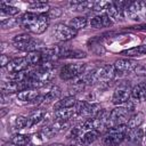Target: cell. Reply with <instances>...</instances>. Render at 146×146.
Here are the masks:
<instances>
[{"label":"cell","mask_w":146,"mask_h":146,"mask_svg":"<svg viewBox=\"0 0 146 146\" xmlns=\"http://www.w3.org/2000/svg\"><path fill=\"white\" fill-rule=\"evenodd\" d=\"M27 66H30L26 57H15L13 59H10L9 64L7 65V71L8 73H18L22 71H25L27 68Z\"/></svg>","instance_id":"cell-11"},{"label":"cell","mask_w":146,"mask_h":146,"mask_svg":"<svg viewBox=\"0 0 146 146\" xmlns=\"http://www.w3.org/2000/svg\"><path fill=\"white\" fill-rule=\"evenodd\" d=\"M121 55H124L128 57H137V56L146 55V43L139 44L137 47H133V48H130L127 50H123V51H121Z\"/></svg>","instance_id":"cell-22"},{"label":"cell","mask_w":146,"mask_h":146,"mask_svg":"<svg viewBox=\"0 0 146 146\" xmlns=\"http://www.w3.org/2000/svg\"><path fill=\"white\" fill-rule=\"evenodd\" d=\"M131 98L138 102H145L146 100V84L139 83L131 89Z\"/></svg>","instance_id":"cell-20"},{"label":"cell","mask_w":146,"mask_h":146,"mask_svg":"<svg viewBox=\"0 0 146 146\" xmlns=\"http://www.w3.org/2000/svg\"><path fill=\"white\" fill-rule=\"evenodd\" d=\"M87 24H88V21L84 16H78V17H74L73 19L70 21V26L72 29H74L75 31L84 29L87 26Z\"/></svg>","instance_id":"cell-28"},{"label":"cell","mask_w":146,"mask_h":146,"mask_svg":"<svg viewBox=\"0 0 146 146\" xmlns=\"http://www.w3.org/2000/svg\"><path fill=\"white\" fill-rule=\"evenodd\" d=\"M29 64L33 65V66H40L42 64V56H41V51L40 50H35L32 52H27V55L25 56Z\"/></svg>","instance_id":"cell-26"},{"label":"cell","mask_w":146,"mask_h":146,"mask_svg":"<svg viewBox=\"0 0 146 146\" xmlns=\"http://www.w3.org/2000/svg\"><path fill=\"white\" fill-rule=\"evenodd\" d=\"M108 5H110L108 1H98V2H95L92 10L96 11V13H99V15H100L103 11H106L107 10ZM103 14H105V13H103Z\"/></svg>","instance_id":"cell-29"},{"label":"cell","mask_w":146,"mask_h":146,"mask_svg":"<svg viewBox=\"0 0 146 146\" xmlns=\"http://www.w3.org/2000/svg\"><path fill=\"white\" fill-rule=\"evenodd\" d=\"M55 36L59 40V41H68L73 38L76 36L78 31H75L74 29H72L70 25H65V24H57L55 26L54 30Z\"/></svg>","instance_id":"cell-9"},{"label":"cell","mask_w":146,"mask_h":146,"mask_svg":"<svg viewBox=\"0 0 146 146\" xmlns=\"http://www.w3.org/2000/svg\"><path fill=\"white\" fill-rule=\"evenodd\" d=\"M10 143L14 144L15 146H26L31 143V137L27 135H22V133H15L11 139Z\"/></svg>","instance_id":"cell-25"},{"label":"cell","mask_w":146,"mask_h":146,"mask_svg":"<svg viewBox=\"0 0 146 146\" xmlns=\"http://www.w3.org/2000/svg\"><path fill=\"white\" fill-rule=\"evenodd\" d=\"M44 116H46V111H43V110H35V111H33L30 114V116L27 117V125H26V128H32V127L39 124L40 122L43 121Z\"/></svg>","instance_id":"cell-19"},{"label":"cell","mask_w":146,"mask_h":146,"mask_svg":"<svg viewBox=\"0 0 146 146\" xmlns=\"http://www.w3.org/2000/svg\"><path fill=\"white\" fill-rule=\"evenodd\" d=\"M144 119H145V115L144 113L141 112H137L135 113L133 115H131L127 122V125L129 129H137L141 125V123L144 122Z\"/></svg>","instance_id":"cell-21"},{"label":"cell","mask_w":146,"mask_h":146,"mask_svg":"<svg viewBox=\"0 0 146 146\" xmlns=\"http://www.w3.org/2000/svg\"><path fill=\"white\" fill-rule=\"evenodd\" d=\"M9 128L14 131H19L24 128H26L27 125V117L23 116V115H13L9 119Z\"/></svg>","instance_id":"cell-16"},{"label":"cell","mask_w":146,"mask_h":146,"mask_svg":"<svg viewBox=\"0 0 146 146\" xmlns=\"http://www.w3.org/2000/svg\"><path fill=\"white\" fill-rule=\"evenodd\" d=\"M86 56L84 51L78 49H65L59 51V58H84Z\"/></svg>","instance_id":"cell-24"},{"label":"cell","mask_w":146,"mask_h":146,"mask_svg":"<svg viewBox=\"0 0 146 146\" xmlns=\"http://www.w3.org/2000/svg\"><path fill=\"white\" fill-rule=\"evenodd\" d=\"M125 138L135 144H139L144 140V131L140 129V127L137 129H129V132Z\"/></svg>","instance_id":"cell-23"},{"label":"cell","mask_w":146,"mask_h":146,"mask_svg":"<svg viewBox=\"0 0 146 146\" xmlns=\"http://www.w3.org/2000/svg\"><path fill=\"white\" fill-rule=\"evenodd\" d=\"M89 24L94 29H102V27H108V26H111L113 24V21L105 13V14H100V15H97V16L92 17L90 19V23Z\"/></svg>","instance_id":"cell-13"},{"label":"cell","mask_w":146,"mask_h":146,"mask_svg":"<svg viewBox=\"0 0 146 146\" xmlns=\"http://www.w3.org/2000/svg\"><path fill=\"white\" fill-rule=\"evenodd\" d=\"M100 136V132L97 131V130H88L86 132H83L81 136H80V143L82 146H88V145H91L94 144Z\"/></svg>","instance_id":"cell-17"},{"label":"cell","mask_w":146,"mask_h":146,"mask_svg":"<svg viewBox=\"0 0 146 146\" xmlns=\"http://www.w3.org/2000/svg\"><path fill=\"white\" fill-rule=\"evenodd\" d=\"M49 146H65V145H63L60 143H55V144H50Z\"/></svg>","instance_id":"cell-32"},{"label":"cell","mask_w":146,"mask_h":146,"mask_svg":"<svg viewBox=\"0 0 146 146\" xmlns=\"http://www.w3.org/2000/svg\"><path fill=\"white\" fill-rule=\"evenodd\" d=\"M128 132H129V128L127 124L108 128L103 137V143L106 146H117L125 139Z\"/></svg>","instance_id":"cell-3"},{"label":"cell","mask_w":146,"mask_h":146,"mask_svg":"<svg viewBox=\"0 0 146 146\" xmlns=\"http://www.w3.org/2000/svg\"><path fill=\"white\" fill-rule=\"evenodd\" d=\"M30 8L33 9L36 14H47L50 10L49 6L46 2H43V1H33V2H30Z\"/></svg>","instance_id":"cell-27"},{"label":"cell","mask_w":146,"mask_h":146,"mask_svg":"<svg viewBox=\"0 0 146 146\" xmlns=\"http://www.w3.org/2000/svg\"><path fill=\"white\" fill-rule=\"evenodd\" d=\"M48 24H49V17L47 14H36V13L27 11L19 19V25L22 26V29L35 34L43 33L47 30Z\"/></svg>","instance_id":"cell-1"},{"label":"cell","mask_w":146,"mask_h":146,"mask_svg":"<svg viewBox=\"0 0 146 146\" xmlns=\"http://www.w3.org/2000/svg\"><path fill=\"white\" fill-rule=\"evenodd\" d=\"M13 42H14L15 48H17L21 51H27V52L39 50V47L42 46V43L40 41L33 39L27 33H22V34L15 35Z\"/></svg>","instance_id":"cell-4"},{"label":"cell","mask_w":146,"mask_h":146,"mask_svg":"<svg viewBox=\"0 0 146 146\" xmlns=\"http://www.w3.org/2000/svg\"><path fill=\"white\" fill-rule=\"evenodd\" d=\"M78 100L75 98V96H66L59 100H57L54 104V111H58L62 108H68V107H74L76 105Z\"/></svg>","instance_id":"cell-18"},{"label":"cell","mask_w":146,"mask_h":146,"mask_svg":"<svg viewBox=\"0 0 146 146\" xmlns=\"http://www.w3.org/2000/svg\"><path fill=\"white\" fill-rule=\"evenodd\" d=\"M16 97H17V99H19L21 102H24V103H36L38 98L40 97V91H39V89L29 88V89H25V90L18 92Z\"/></svg>","instance_id":"cell-12"},{"label":"cell","mask_w":146,"mask_h":146,"mask_svg":"<svg viewBox=\"0 0 146 146\" xmlns=\"http://www.w3.org/2000/svg\"><path fill=\"white\" fill-rule=\"evenodd\" d=\"M5 146H15V145H14V144H11V143H10V144H6V145H5Z\"/></svg>","instance_id":"cell-34"},{"label":"cell","mask_w":146,"mask_h":146,"mask_svg":"<svg viewBox=\"0 0 146 146\" xmlns=\"http://www.w3.org/2000/svg\"><path fill=\"white\" fill-rule=\"evenodd\" d=\"M130 110L123 106H117L113 108L110 112V120H108V128L116 127V125H122L127 124L130 115H129Z\"/></svg>","instance_id":"cell-6"},{"label":"cell","mask_w":146,"mask_h":146,"mask_svg":"<svg viewBox=\"0 0 146 146\" xmlns=\"http://www.w3.org/2000/svg\"><path fill=\"white\" fill-rule=\"evenodd\" d=\"M131 97V89L129 88V86H119L112 96V103L114 105H122L127 102H129Z\"/></svg>","instance_id":"cell-8"},{"label":"cell","mask_w":146,"mask_h":146,"mask_svg":"<svg viewBox=\"0 0 146 146\" xmlns=\"http://www.w3.org/2000/svg\"><path fill=\"white\" fill-rule=\"evenodd\" d=\"M60 14H62V11L59 8H51L48 13V17H55L56 18V17L60 16Z\"/></svg>","instance_id":"cell-30"},{"label":"cell","mask_w":146,"mask_h":146,"mask_svg":"<svg viewBox=\"0 0 146 146\" xmlns=\"http://www.w3.org/2000/svg\"><path fill=\"white\" fill-rule=\"evenodd\" d=\"M143 143L146 145V130H145V132H144V140H143Z\"/></svg>","instance_id":"cell-33"},{"label":"cell","mask_w":146,"mask_h":146,"mask_svg":"<svg viewBox=\"0 0 146 146\" xmlns=\"http://www.w3.org/2000/svg\"><path fill=\"white\" fill-rule=\"evenodd\" d=\"M115 74H116V71L113 65H104L100 67H96L90 72L86 73V76L88 80V84H90V83L111 81L112 79H114Z\"/></svg>","instance_id":"cell-2"},{"label":"cell","mask_w":146,"mask_h":146,"mask_svg":"<svg viewBox=\"0 0 146 146\" xmlns=\"http://www.w3.org/2000/svg\"><path fill=\"white\" fill-rule=\"evenodd\" d=\"M124 13L132 21H143L146 18V2L144 1L129 2Z\"/></svg>","instance_id":"cell-7"},{"label":"cell","mask_w":146,"mask_h":146,"mask_svg":"<svg viewBox=\"0 0 146 146\" xmlns=\"http://www.w3.org/2000/svg\"><path fill=\"white\" fill-rule=\"evenodd\" d=\"M113 66L116 73H129V72L135 71L138 67V63L130 58H121V59L115 60Z\"/></svg>","instance_id":"cell-10"},{"label":"cell","mask_w":146,"mask_h":146,"mask_svg":"<svg viewBox=\"0 0 146 146\" xmlns=\"http://www.w3.org/2000/svg\"><path fill=\"white\" fill-rule=\"evenodd\" d=\"M84 68H86V64H81V63L66 64V65L60 67L59 78L62 80H65V81L74 80L84 73Z\"/></svg>","instance_id":"cell-5"},{"label":"cell","mask_w":146,"mask_h":146,"mask_svg":"<svg viewBox=\"0 0 146 146\" xmlns=\"http://www.w3.org/2000/svg\"><path fill=\"white\" fill-rule=\"evenodd\" d=\"M9 62H10V59H9V57L7 55L2 54L0 56V65H1V67H7V65L9 64Z\"/></svg>","instance_id":"cell-31"},{"label":"cell","mask_w":146,"mask_h":146,"mask_svg":"<svg viewBox=\"0 0 146 146\" xmlns=\"http://www.w3.org/2000/svg\"><path fill=\"white\" fill-rule=\"evenodd\" d=\"M19 13V9L14 7V6H10L6 2H1L0 3V21L1 23L9 19V17L16 15Z\"/></svg>","instance_id":"cell-15"},{"label":"cell","mask_w":146,"mask_h":146,"mask_svg":"<svg viewBox=\"0 0 146 146\" xmlns=\"http://www.w3.org/2000/svg\"><path fill=\"white\" fill-rule=\"evenodd\" d=\"M76 115V108L68 107V108H62L58 111H55V121H62V122H68L73 116Z\"/></svg>","instance_id":"cell-14"},{"label":"cell","mask_w":146,"mask_h":146,"mask_svg":"<svg viewBox=\"0 0 146 146\" xmlns=\"http://www.w3.org/2000/svg\"><path fill=\"white\" fill-rule=\"evenodd\" d=\"M26 146H36V145H33V144H31V143H30V144H29V145H26Z\"/></svg>","instance_id":"cell-35"}]
</instances>
